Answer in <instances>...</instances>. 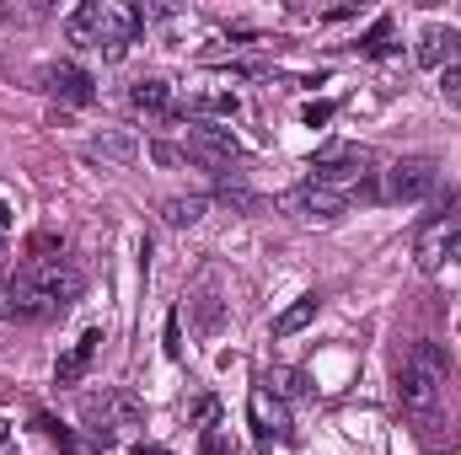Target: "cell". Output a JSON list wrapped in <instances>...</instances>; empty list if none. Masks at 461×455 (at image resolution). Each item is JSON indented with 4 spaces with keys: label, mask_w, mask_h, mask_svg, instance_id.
Returning <instances> with one entry per match:
<instances>
[{
    "label": "cell",
    "mask_w": 461,
    "mask_h": 455,
    "mask_svg": "<svg viewBox=\"0 0 461 455\" xmlns=\"http://www.w3.org/2000/svg\"><path fill=\"white\" fill-rule=\"evenodd\" d=\"M440 92H446L451 103H461V65L456 70H440Z\"/></svg>",
    "instance_id": "26"
},
{
    "label": "cell",
    "mask_w": 461,
    "mask_h": 455,
    "mask_svg": "<svg viewBox=\"0 0 461 455\" xmlns=\"http://www.w3.org/2000/svg\"><path fill=\"white\" fill-rule=\"evenodd\" d=\"M333 113H339V103H306V108H301V118H306L312 129H322Z\"/></svg>",
    "instance_id": "23"
},
{
    "label": "cell",
    "mask_w": 461,
    "mask_h": 455,
    "mask_svg": "<svg viewBox=\"0 0 461 455\" xmlns=\"http://www.w3.org/2000/svg\"><path fill=\"white\" fill-rule=\"evenodd\" d=\"M38 86H43L49 97H59V103H70V108H86V103H97V86H92V76H86L81 65H70V59H59V65H43V70H38Z\"/></svg>",
    "instance_id": "9"
},
{
    "label": "cell",
    "mask_w": 461,
    "mask_h": 455,
    "mask_svg": "<svg viewBox=\"0 0 461 455\" xmlns=\"http://www.w3.org/2000/svg\"><path fill=\"white\" fill-rule=\"evenodd\" d=\"M204 215H210V199H204V193H188V199H167V204H161V220L172 230H194Z\"/></svg>",
    "instance_id": "13"
},
{
    "label": "cell",
    "mask_w": 461,
    "mask_h": 455,
    "mask_svg": "<svg viewBox=\"0 0 461 455\" xmlns=\"http://www.w3.org/2000/svg\"><path fill=\"white\" fill-rule=\"evenodd\" d=\"M413 59H419L424 70H456L461 65V27H440V22H429V27L419 32Z\"/></svg>",
    "instance_id": "10"
},
{
    "label": "cell",
    "mask_w": 461,
    "mask_h": 455,
    "mask_svg": "<svg viewBox=\"0 0 461 455\" xmlns=\"http://www.w3.org/2000/svg\"><path fill=\"white\" fill-rule=\"evenodd\" d=\"M97 343H103V327H86V333H81V343H76L70 353H59V364H54V386H76V380L86 375V364H92Z\"/></svg>",
    "instance_id": "11"
},
{
    "label": "cell",
    "mask_w": 461,
    "mask_h": 455,
    "mask_svg": "<svg viewBox=\"0 0 461 455\" xmlns=\"http://www.w3.org/2000/svg\"><path fill=\"white\" fill-rule=\"evenodd\" d=\"M188 113L204 118V123H215V118H236L241 113V97H236V92H194V97H188Z\"/></svg>",
    "instance_id": "15"
},
{
    "label": "cell",
    "mask_w": 461,
    "mask_h": 455,
    "mask_svg": "<svg viewBox=\"0 0 461 455\" xmlns=\"http://www.w3.org/2000/svg\"><path fill=\"white\" fill-rule=\"evenodd\" d=\"M263 386H274L279 397H301V391H306V386H301V370H268Z\"/></svg>",
    "instance_id": "21"
},
{
    "label": "cell",
    "mask_w": 461,
    "mask_h": 455,
    "mask_svg": "<svg viewBox=\"0 0 461 455\" xmlns=\"http://www.w3.org/2000/svg\"><path fill=\"white\" fill-rule=\"evenodd\" d=\"M150 156H156L161 166H177V161H188V156H183L177 145H150Z\"/></svg>",
    "instance_id": "27"
},
{
    "label": "cell",
    "mask_w": 461,
    "mask_h": 455,
    "mask_svg": "<svg viewBox=\"0 0 461 455\" xmlns=\"http://www.w3.org/2000/svg\"><path fill=\"white\" fill-rule=\"evenodd\" d=\"M5 434H11V424H5V418H0V445H5Z\"/></svg>",
    "instance_id": "30"
},
{
    "label": "cell",
    "mask_w": 461,
    "mask_h": 455,
    "mask_svg": "<svg viewBox=\"0 0 461 455\" xmlns=\"http://www.w3.org/2000/svg\"><path fill=\"white\" fill-rule=\"evenodd\" d=\"M129 103H134L140 113H167V108H172V86H167L161 76H150V81H134V86H129Z\"/></svg>",
    "instance_id": "16"
},
{
    "label": "cell",
    "mask_w": 461,
    "mask_h": 455,
    "mask_svg": "<svg viewBox=\"0 0 461 455\" xmlns=\"http://www.w3.org/2000/svg\"><path fill=\"white\" fill-rule=\"evenodd\" d=\"M252 424H258L263 440L285 434V413H279V402H268V391H252Z\"/></svg>",
    "instance_id": "19"
},
{
    "label": "cell",
    "mask_w": 461,
    "mask_h": 455,
    "mask_svg": "<svg viewBox=\"0 0 461 455\" xmlns=\"http://www.w3.org/2000/svg\"><path fill=\"white\" fill-rule=\"evenodd\" d=\"M204 455H236V451H230V440L221 429H204Z\"/></svg>",
    "instance_id": "24"
},
{
    "label": "cell",
    "mask_w": 461,
    "mask_h": 455,
    "mask_svg": "<svg viewBox=\"0 0 461 455\" xmlns=\"http://www.w3.org/2000/svg\"><path fill=\"white\" fill-rule=\"evenodd\" d=\"M65 32H70V43H92L97 49V38H103V0H86L81 11H70Z\"/></svg>",
    "instance_id": "14"
},
{
    "label": "cell",
    "mask_w": 461,
    "mask_h": 455,
    "mask_svg": "<svg viewBox=\"0 0 461 455\" xmlns=\"http://www.w3.org/2000/svg\"><path fill=\"white\" fill-rule=\"evenodd\" d=\"M86 156H92V161H113V166H123V161L140 156V139H134L129 129H103V134L86 139Z\"/></svg>",
    "instance_id": "12"
},
{
    "label": "cell",
    "mask_w": 461,
    "mask_h": 455,
    "mask_svg": "<svg viewBox=\"0 0 461 455\" xmlns=\"http://www.w3.org/2000/svg\"><path fill=\"white\" fill-rule=\"evenodd\" d=\"M381 193H386L392 204H419V199H429V193H435V161H424V156L392 161V172H386Z\"/></svg>",
    "instance_id": "7"
},
{
    "label": "cell",
    "mask_w": 461,
    "mask_h": 455,
    "mask_svg": "<svg viewBox=\"0 0 461 455\" xmlns=\"http://www.w3.org/2000/svg\"><path fill=\"white\" fill-rule=\"evenodd\" d=\"M386 32H392V22L381 16V22H375V27L365 32V43H359V49H365L370 59H386V54H392V43H386Z\"/></svg>",
    "instance_id": "20"
},
{
    "label": "cell",
    "mask_w": 461,
    "mask_h": 455,
    "mask_svg": "<svg viewBox=\"0 0 461 455\" xmlns=\"http://www.w3.org/2000/svg\"><path fill=\"white\" fill-rule=\"evenodd\" d=\"M161 338H167V359H183V317L177 311H167V333Z\"/></svg>",
    "instance_id": "22"
},
{
    "label": "cell",
    "mask_w": 461,
    "mask_h": 455,
    "mask_svg": "<svg viewBox=\"0 0 461 455\" xmlns=\"http://www.w3.org/2000/svg\"><path fill=\"white\" fill-rule=\"evenodd\" d=\"M446 370H451L446 348L429 343V338L413 343L408 359H402V370H397V402H402V413H408L413 424H424V429H435V418H440V402H446Z\"/></svg>",
    "instance_id": "2"
},
{
    "label": "cell",
    "mask_w": 461,
    "mask_h": 455,
    "mask_svg": "<svg viewBox=\"0 0 461 455\" xmlns=\"http://www.w3.org/2000/svg\"><path fill=\"white\" fill-rule=\"evenodd\" d=\"M183 156L199 161V166H210L215 177H230V166L241 161V139L230 134L226 123H204V118H194V123H188V145H183Z\"/></svg>",
    "instance_id": "4"
},
{
    "label": "cell",
    "mask_w": 461,
    "mask_h": 455,
    "mask_svg": "<svg viewBox=\"0 0 461 455\" xmlns=\"http://www.w3.org/2000/svg\"><path fill=\"white\" fill-rule=\"evenodd\" d=\"M140 27H145V11H140V5H129V0H103V38H97L103 59H123V49L140 38Z\"/></svg>",
    "instance_id": "8"
},
{
    "label": "cell",
    "mask_w": 461,
    "mask_h": 455,
    "mask_svg": "<svg viewBox=\"0 0 461 455\" xmlns=\"http://www.w3.org/2000/svg\"><path fill=\"white\" fill-rule=\"evenodd\" d=\"M440 257H446V263H461V230H451V236L440 241Z\"/></svg>",
    "instance_id": "28"
},
{
    "label": "cell",
    "mask_w": 461,
    "mask_h": 455,
    "mask_svg": "<svg viewBox=\"0 0 461 455\" xmlns=\"http://www.w3.org/2000/svg\"><path fill=\"white\" fill-rule=\"evenodd\" d=\"M0 257H5V241H0Z\"/></svg>",
    "instance_id": "31"
},
{
    "label": "cell",
    "mask_w": 461,
    "mask_h": 455,
    "mask_svg": "<svg viewBox=\"0 0 461 455\" xmlns=\"http://www.w3.org/2000/svg\"><path fill=\"white\" fill-rule=\"evenodd\" d=\"M81 418H86V429H92V445L113 451L118 429H140V424H145V402H140L134 391H123V386H103V391H92V397L81 402Z\"/></svg>",
    "instance_id": "3"
},
{
    "label": "cell",
    "mask_w": 461,
    "mask_h": 455,
    "mask_svg": "<svg viewBox=\"0 0 461 455\" xmlns=\"http://www.w3.org/2000/svg\"><path fill=\"white\" fill-rule=\"evenodd\" d=\"M188 306H194V322H199V333H204V338H215V333H221V322H226V300H221L215 290H204V295H194Z\"/></svg>",
    "instance_id": "18"
},
{
    "label": "cell",
    "mask_w": 461,
    "mask_h": 455,
    "mask_svg": "<svg viewBox=\"0 0 461 455\" xmlns=\"http://www.w3.org/2000/svg\"><path fill=\"white\" fill-rule=\"evenodd\" d=\"M317 306H322L317 295H301L295 306H285V311L274 317V338H295L301 327H312V317H317Z\"/></svg>",
    "instance_id": "17"
},
{
    "label": "cell",
    "mask_w": 461,
    "mask_h": 455,
    "mask_svg": "<svg viewBox=\"0 0 461 455\" xmlns=\"http://www.w3.org/2000/svg\"><path fill=\"white\" fill-rule=\"evenodd\" d=\"M365 166H370V150L344 145V139H328V145L312 156V183H322V188H333V193H339V183H354Z\"/></svg>",
    "instance_id": "6"
},
{
    "label": "cell",
    "mask_w": 461,
    "mask_h": 455,
    "mask_svg": "<svg viewBox=\"0 0 461 455\" xmlns=\"http://www.w3.org/2000/svg\"><path fill=\"white\" fill-rule=\"evenodd\" d=\"M279 210L290 215V220H301V226H333L339 215H344V193H333V188H322V183H295L285 199H279Z\"/></svg>",
    "instance_id": "5"
},
{
    "label": "cell",
    "mask_w": 461,
    "mask_h": 455,
    "mask_svg": "<svg viewBox=\"0 0 461 455\" xmlns=\"http://www.w3.org/2000/svg\"><path fill=\"white\" fill-rule=\"evenodd\" d=\"M134 455H172V451H161V445H134Z\"/></svg>",
    "instance_id": "29"
},
{
    "label": "cell",
    "mask_w": 461,
    "mask_h": 455,
    "mask_svg": "<svg viewBox=\"0 0 461 455\" xmlns=\"http://www.w3.org/2000/svg\"><path fill=\"white\" fill-rule=\"evenodd\" d=\"M194 418H199L204 429H215V418H221V402H215V397H204V402L194 407Z\"/></svg>",
    "instance_id": "25"
},
{
    "label": "cell",
    "mask_w": 461,
    "mask_h": 455,
    "mask_svg": "<svg viewBox=\"0 0 461 455\" xmlns=\"http://www.w3.org/2000/svg\"><path fill=\"white\" fill-rule=\"evenodd\" d=\"M81 300V273L59 257H32L22 279L11 284V317L16 322H49Z\"/></svg>",
    "instance_id": "1"
}]
</instances>
